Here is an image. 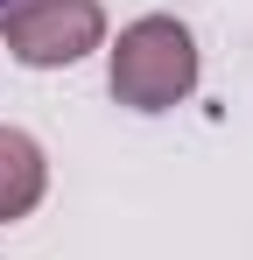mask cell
<instances>
[{"instance_id": "6da1fadb", "label": "cell", "mask_w": 253, "mask_h": 260, "mask_svg": "<svg viewBox=\"0 0 253 260\" xmlns=\"http://www.w3.org/2000/svg\"><path fill=\"white\" fill-rule=\"evenodd\" d=\"M113 99L134 113H169L183 106L197 85V36L176 21V14H141L126 21L120 43H113Z\"/></svg>"}, {"instance_id": "7a4b0ae2", "label": "cell", "mask_w": 253, "mask_h": 260, "mask_svg": "<svg viewBox=\"0 0 253 260\" xmlns=\"http://www.w3.org/2000/svg\"><path fill=\"white\" fill-rule=\"evenodd\" d=\"M7 28V56L28 71H64L84 49L106 43V7L99 0H14L0 14Z\"/></svg>"}, {"instance_id": "3957f363", "label": "cell", "mask_w": 253, "mask_h": 260, "mask_svg": "<svg viewBox=\"0 0 253 260\" xmlns=\"http://www.w3.org/2000/svg\"><path fill=\"white\" fill-rule=\"evenodd\" d=\"M42 190H49V162H42L36 134L0 127V225L28 218V211L42 204Z\"/></svg>"}, {"instance_id": "277c9868", "label": "cell", "mask_w": 253, "mask_h": 260, "mask_svg": "<svg viewBox=\"0 0 253 260\" xmlns=\"http://www.w3.org/2000/svg\"><path fill=\"white\" fill-rule=\"evenodd\" d=\"M7 7H14V0H0V14H7Z\"/></svg>"}]
</instances>
